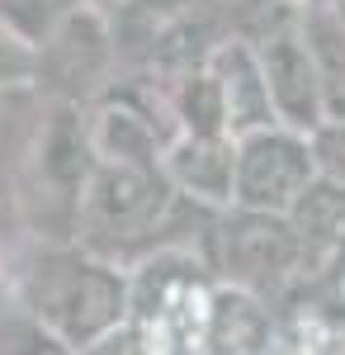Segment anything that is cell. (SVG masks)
<instances>
[{"mask_svg":"<svg viewBox=\"0 0 345 355\" xmlns=\"http://www.w3.org/2000/svg\"><path fill=\"white\" fill-rule=\"evenodd\" d=\"M341 19H345V5H341Z\"/></svg>","mask_w":345,"mask_h":355,"instance_id":"22","label":"cell"},{"mask_svg":"<svg viewBox=\"0 0 345 355\" xmlns=\"http://www.w3.org/2000/svg\"><path fill=\"white\" fill-rule=\"evenodd\" d=\"M180 204L185 199L175 194V185L166 180L161 166L100 162L90 185H85L71 242L114 261V266H123V270H133L147 256H157L161 246H170L161 242V232H170Z\"/></svg>","mask_w":345,"mask_h":355,"instance_id":"2","label":"cell"},{"mask_svg":"<svg viewBox=\"0 0 345 355\" xmlns=\"http://www.w3.org/2000/svg\"><path fill=\"white\" fill-rule=\"evenodd\" d=\"M269 341H274L269 303L251 299V294H241V289L218 284L209 355H269Z\"/></svg>","mask_w":345,"mask_h":355,"instance_id":"11","label":"cell"},{"mask_svg":"<svg viewBox=\"0 0 345 355\" xmlns=\"http://www.w3.org/2000/svg\"><path fill=\"white\" fill-rule=\"evenodd\" d=\"M166 180L175 185V194L194 204V209H213L227 214L232 194H237V137L227 133H180L166 147Z\"/></svg>","mask_w":345,"mask_h":355,"instance_id":"10","label":"cell"},{"mask_svg":"<svg viewBox=\"0 0 345 355\" xmlns=\"http://www.w3.org/2000/svg\"><path fill=\"white\" fill-rule=\"evenodd\" d=\"M312 157H317V175L326 185L345 190V119H331L312 133Z\"/></svg>","mask_w":345,"mask_h":355,"instance_id":"17","label":"cell"},{"mask_svg":"<svg viewBox=\"0 0 345 355\" xmlns=\"http://www.w3.org/2000/svg\"><path fill=\"white\" fill-rule=\"evenodd\" d=\"M85 5H95V10H105L109 19H114V15H118L123 5H133V0H85Z\"/></svg>","mask_w":345,"mask_h":355,"instance_id":"18","label":"cell"},{"mask_svg":"<svg viewBox=\"0 0 345 355\" xmlns=\"http://www.w3.org/2000/svg\"><path fill=\"white\" fill-rule=\"evenodd\" d=\"M95 355H128V341H123V336H118V341H109L105 351H95Z\"/></svg>","mask_w":345,"mask_h":355,"instance_id":"19","label":"cell"},{"mask_svg":"<svg viewBox=\"0 0 345 355\" xmlns=\"http://www.w3.org/2000/svg\"><path fill=\"white\" fill-rule=\"evenodd\" d=\"M80 5H85V0H0V19L38 53Z\"/></svg>","mask_w":345,"mask_h":355,"instance_id":"15","label":"cell"},{"mask_svg":"<svg viewBox=\"0 0 345 355\" xmlns=\"http://www.w3.org/2000/svg\"><path fill=\"white\" fill-rule=\"evenodd\" d=\"M95 166H100V152H95V137H90V114L80 105H53L48 100L33 152H28L19 180H15L19 218L48 242H71L80 199H85Z\"/></svg>","mask_w":345,"mask_h":355,"instance_id":"4","label":"cell"},{"mask_svg":"<svg viewBox=\"0 0 345 355\" xmlns=\"http://www.w3.org/2000/svg\"><path fill=\"white\" fill-rule=\"evenodd\" d=\"M43 114H48V95L38 85L0 90V185L19 180L28 152H33V137L43 128Z\"/></svg>","mask_w":345,"mask_h":355,"instance_id":"13","label":"cell"},{"mask_svg":"<svg viewBox=\"0 0 345 355\" xmlns=\"http://www.w3.org/2000/svg\"><path fill=\"white\" fill-rule=\"evenodd\" d=\"M317 180L321 175H317V157H312V137L293 133V128H265V133H251L237 142L232 209L289 218Z\"/></svg>","mask_w":345,"mask_h":355,"instance_id":"8","label":"cell"},{"mask_svg":"<svg viewBox=\"0 0 345 355\" xmlns=\"http://www.w3.org/2000/svg\"><path fill=\"white\" fill-rule=\"evenodd\" d=\"M19 308L71 355H95L128 331L133 270L76 242H43L19 275Z\"/></svg>","mask_w":345,"mask_h":355,"instance_id":"1","label":"cell"},{"mask_svg":"<svg viewBox=\"0 0 345 355\" xmlns=\"http://www.w3.org/2000/svg\"><path fill=\"white\" fill-rule=\"evenodd\" d=\"M312 266L317 261L303 242V232L293 227V218L246 214V209L218 214V227H213V275H218V284L269 303L284 289H293Z\"/></svg>","mask_w":345,"mask_h":355,"instance_id":"5","label":"cell"},{"mask_svg":"<svg viewBox=\"0 0 345 355\" xmlns=\"http://www.w3.org/2000/svg\"><path fill=\"white\" fill-rule=\"evenodd\" d=\"M204 67L218 81L222 114H227V133L237 137V142L251 133H265V128H279V114H274V100H269V85H265V71H260V57H256L251 33H227L204 57Z\"/></svg>","mask_w":345,"mask_h":355,"instance_id":"9","label":"cell"},{"mask_svg":"<svg viewBox=\"0 0 345 355\" xmlns=\"http://www.w3.org/2000/svg\"><path fill=\"white\" fill-rule=\"evenodd\" d=\"M0 284H5V251H0Z\"/></svg>","mask_w":345,"mask_h":355,"instance_id":"21","label":"cell"},{"mask_svg":"<svg viewBox=\"0 0 345 355\" xmlns=\"http://www.w3.org/2000/svg\"><path fill=\"white\" fill-rule=\"evenodd\" d=\"M289 218H293V227L303 232V242H308V251H312L317 266L321 261H336L345 251V190L317 180V185L308 190V199L293 209Z\"/></svg>","mask_w":345,"mask_h":355,"instance_id":"14","label":"cell"},{"mask_svg":"<svg viewBox=\"0 0 345 355\" xmlns=\"http://www.w3.org/2000/svg\"><path fill=\"white\" fill-rule=\"evenodd\" d=\"M218 275L189 246H161L133 266V313H128V355H209Z\"/></svg>","mask_w":345,"mask_h":355,"instance_id":"3","label":"cell"},{"mask_svg":"<svg viewBox=\"0 0 345 355\" xmlns=\"http://www.w3.org/2000/svg\"><path fill=\"white\" fill-rule=\"evenodd\" d=\"M118 33L114 19L95 5H80L67 24L38 48V90L53 105H80L90 110L118 85Z\"/></svg>","mask_w":345,"mask_h":355,"instance_id":"6","label":"cell"},{"mask_svg":"<svg viewBox=\"0 0 345 355\" xmlns=\"http://www.w3.org/2000/svg\"><path fill=\"white\" fill-rule=\"evenodd\" d=\"M251 43H256V57H260L279 128L312 137L326 123V100H321V81H317V67H312L308 33H303L298 0H279V10L251 33Z\"/></svg>","mask_w":345,"mask_h":355,"instance_id":"7","label":"cell"},{"mask_svg":"<svg viewBox=\"0 0 345 355\" xmlns=\"http://www.w3.org/2000/svg\"><path fill=\"white\" fill-rule=\"evenodd\" d=\"M303 10V33L312 48V67L321 81V100H326V123L345 119V19L341 10L326 5H298Z\"/></svg>","mask_w":345,"mask_h":355,"instance_id":"12","label":"cell"},{"mask_svg":"<svg viewBox=\"0 0 345 355\" xmlns=\"http://www.w3.org/2000/svg\"><path fill=\"white\" fill-rule=\"evenodd\" d=\"M15 85H38V53L0 19V90Z\"/></svg>","mask_w":345,"mask_h":355,"instance_id":"16","label":"cell"},{"mask_svg":"<svg viewBox=\"0 0 345 355\" xmlns=\"http://www.w3.org/2000/svg\"><path fill=\"white\" fill-rule=\"evenodd\" d=\"M298 5H326V10H341L345 0H298Z\"/></svg>","mask_w":345,"mask_h":355,"instance_id":"20","label":"cell"}]
</instances>
